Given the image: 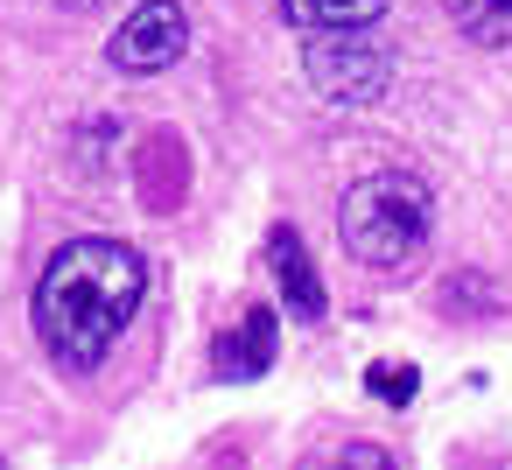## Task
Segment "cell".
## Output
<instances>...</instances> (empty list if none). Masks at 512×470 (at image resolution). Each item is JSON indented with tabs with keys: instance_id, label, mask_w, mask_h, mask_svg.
Masks as SVG:
<instances>
[{
	"instance_id": "6da1fadb",
	"label": "cell",
	"mask_w": 512,
	"mask_h": 470,
	"mask_svg": "<svg viewBox=\"0 0 512 470\" xmlns=\"http://www.w3.org/2000/svg\"><path fill=\"white\" fill-rule=\"evenodd\" d=\"M148 302V260L127 239H64L36 274V344L64 372H99L127 337L134 309Z\"/></svg>"
},
{
	"instance_id": "7a4b0ae2",
	"label": "cell",
	"mask_w": 512,
	"mask_h": 470,
	"mask_svg": "<svg viewBox=\"0 0 512 470\" xmlns=\"http://www.w3.org/2000/svg\"><path fill=\"white\" fill-rule=\"evenodd\" d=\"M435 225V190L414 169H372L337 204V239L358 267H407Z\"/></svg>"
},
{
	"instance_id": "8fae6325",
	"label": "cell",
	"mask_w": 512,
	"mask_h": 470,
	"mask_svg": "<svg viewBox=\"0 0 512 470\" xmlns=\"http://www.w3.org/2000/svg\"><path fill=\"white\" fill-rule=\"evenodd\" d=\"M337 463H393L386 449H365V442H351V449H337Z\"/></svg>"
},
{
	"instance_id": "52a82bcc",
	"label": "cell",
	"mask_w": 512,
	"mask_h": 470,
	"mask_svg": "<svg viewBox=\"0 0 512 470\" xmlns=\"http://www.w3.org/2000/svg\"><path fill=\"white\" fill-rule=\"evenodd\" d=\"M386 8L393 0H281V22L302 29V36H316V29H372V22H386Z\"/></svg>"
},
{
	"instance_id": "7c38bea8",
	"label": "cell",
	"mask_w": 512,
	"mask_h": 470,
	"mask_svg": "<svg viewBox=\"0 0 512 470\" xmlns=\"http://www.w3.org/2000/svg\"><path fill=\"white\" fill-rule=\"evenodd\" d=\"M57 8H99V0H57Z\"/></svg>"
},
{
	"instance_id": "8992f818",
	"label": "cell",
	"mask_w": 512,
	"mask_h": 470,
	"mask_svg": "<svg viewBox=\"0 0 512 470\" xmlns=\"http://www.w3.org/2000/svg\"><path fill=\"white\" fill-rule=\"evenodd\" d=\"M274 351H281V323H274V309H253V316H239V323L211 344V372H218L225 386H253V379L274 372Z\"/></svg>"
},
{
	"instance_id": "ba28073f",
	"label": "cell",
	"mask_w": 512,
	"mask_h": 470,
	"mask_svg": "<svg viewBox=\"0 0 512 470\" xmlns=\"http://www.w3.org/2000/svg\"><path fill=\"white\" fill-rule=\"evenodd\" d=\"M442 8L477 50H512V0H442Z\"/></svg>"
},
{
	"instance_id": "30bf717a",
	"label": "cell",
	"mask_w": 512,
	"mask_h": 470,
	"mask_svg": "<svg viewBox=\"0 0 512 470\" xmlns=\"http://www.w3.org/2000/svg\"><path fill=\"white\" fill-rule=\"evenodd\" d=\"M414 386H421V372H414V365H372V372H365V393H372V400H386V407H407V400H414Z\"/></svg>"
},
{
	"instance_id": "5b68a950",
	"label": "cell",
	"mask_w": 512,
	"mask_h": 470,
	"mask_svg": "<svg viewBox=\"0 0 512 470\" xmlns=\"http://www.w3.org/2000/svg\"><path fill=\"white\" fill-rule=\"evenodd\" d=\"M267 260H274V288H281L288 316H295V323H323V316H330V288H323V274H316V260H309V246H302L295 225H274Z\"/></svg>"
},
{
	"instance_id": "9c48e42d",
	"label": "cell",
	"mask_w": 512,
	"mask_h": 470,
	"mask_svg": "<svg viewBox=\"0 0 512 470\" xmlns=\"http://www.w3.org/2000/svg\"><path fill=\"white\" fill-rule=\"evenodd\" d=\"M442 309H449V316H498V288H491L477 267H463V274L442 288Z\"/></svg>"
},
{
	"instance_id": "3957f363",
	"label": "cell",
	"mask_w": 512,
	"mask_h": 470,
	"mask_svg": "<svg viewBox=\"0 0 512 470\" xmlns=\"http://www.w3.org/2000/svg\"><path fill=\"white\" fill-rule=\"evenodd\" d=\"M302 71H309V85L330 106H351V113L358 106H379L393 92V57L365 29H316L309 50H302Z\"/></svg>"
},
{
	"instance_id": "277c9868",
	"label": "cell",
	"mask_w": 512,
	"mask_h": 470,
	"mask_svg": "<svg viewBox=\"0 0 512 470\" xmlns=\"http://www.w3.org/2000/svg\"><path fill=\"white\" fill-rule=\"evenodd\" d=\"M183 50H190V15H183V0H141V8L113 29L106 64H113L120 78H155V71H169Z\"/></svg>"
}]
</instances>
